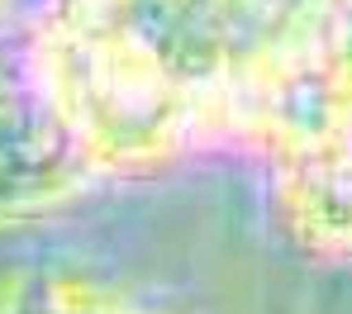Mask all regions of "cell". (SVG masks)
Returning <instances> with one entry per match:
<instances>
[{"instance_id":"cell-2","label":"cell","mask_w":352,"mask_h":314,"mask_svg":"<svg viewBox=\"0 0 352 314\" xmlns=\"http://www.w3.org/2000/svg\"><path fill=\"white\" fill-rule=\"evenodd\" d=\"M86 172L29 100L14 67L0 71V229L29 224L81 195Z\"/></svg>"},{"instance_id":"cell-3","label":"cell","mask_w":352,"mask_h":314,"mask_svg":"<svg viewBox=\"0 0 352 314\" xmlns=\"http://www.w3.org/2000/svg\"><path fill=\"white\" fill-rule=\"evenodd\" d=\"M276 229L314 262L352 267V138L267 167Z\"/></svg>"},{"instance_id":"cell-1","label":"cell","mask_w":352,"mask_h":314,"mask_svg":"<svg viewBox=\"0 0 352 314\" xmlns=\"http://www.w3.org/2000/svg\"><path fill=\"white\" fill-rule=\"evenodd\" d=\"M14 71L86 181L157 177L210 143L195 86L100 0H43Z\"/></svg>"},{"instance_id":"cell-5","label":"cell","mask_w":352,"mask_h":314,"mask_svg":"<svg viewBox=\"0 0 352 314\" xmlns=\"http://www.w3.org/2000/svg\"><path fill=\"white\" fill-rule=\"evenodd\" d=\"M14 19H19V0H0V34H5Z\"/></svg>"},{"instance_id":"cell-4","label":"cell","mask_w":352,"mask_h":314,"mask_svg":"<svg viewBox=\"0 0 352 314\" xmlns=\"http://www.w3.org/2000/svg\"><path fill=\"white\" fill-rule=\"evenodd\" d=\"M0 314H176L76 262H14L0 271Z\"/></svg>"},{"instance_id":"cell-6","label":"cell","mask_w":352,"mask_h":314,"mask_svg":"<svg viewBox=\"0 0 352 314\" xmlns=\"http://www.w3.org/2000/svg\"><path fill=\"white\" fill-rule=\"evenodd\" d=\"M348 5H352V0H348Z\"/></svg>"}]
</instances>
